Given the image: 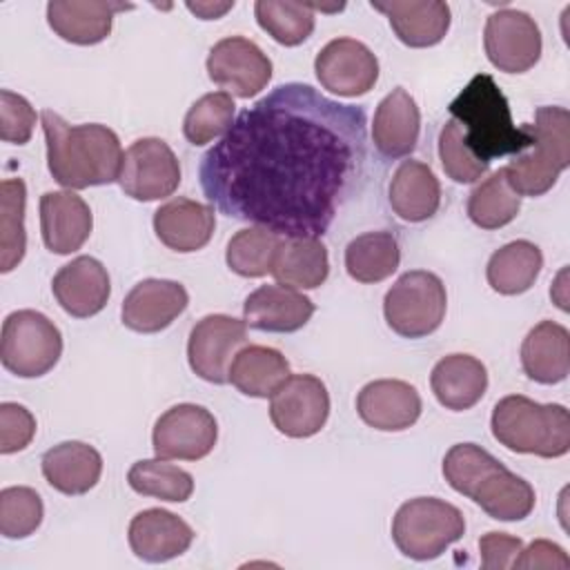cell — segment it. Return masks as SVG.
Here are the masks:
<instances>
[{"label": "cell", "mask_w": 570, "mask_h": 570, "mask_svg": "<svg viewBox=\"0 0 570 570\" xmlns=\"http://www.w3.org/2000/svg\"><path fill=\"white\" fill-rule=\"evenodd\" d=\"M365 167V111L287 82L247 107L203 156L205 196L281 236H323Z\"/></svg>", "instance_id": "cell-1"}, {"label": "cell", "mask_w": 570, "mask_h": 570, "mask_svg": "<svg viewBox=\"0 0 570 570\" xmlns=\"http://www.w3.org/2000/svg\"><path fill=\"white\" fill-rule=\"evenodd\" d=\"M47 165L56 183L67 189L116 183L122 167V147L114 129L100 122L69 125L60 114H40Z\"/></svg>", "instance_id": "cell-2"}, {"label": "cell", "mask_w": 570, "mask_h": 570, "mask_svg": "<svg viewBox=\"0 0 570 570\" xmlns=\"http://www.w3.org/2000/svg\"><path fill=\"white\" fill-rule=\"evenodd\" d=\"M450 488L497 521H521L537 503L534 488L476 443H456L443 456Z\"/></svg>", "instance_id": "cell-3"}, {"label": "cell", "mask_w": 570, "mask_h": 570, "mask_svg": "<svg viewBox=\"0 0 570 570\" xmlns=\"http://www.w3.org/2000/svg\"><path fill=\"white\" fill-rule=\"evenodd\" d=\"M448 109L463 127L465 145L485 163L508 154L519 156L532 145L525 122L514 125L508 98L488 73H476Z\"/></svg>", "instance_id": "cell-4"}, {"label": "cell", "mask_w": 570, "mask_h": 570, "mask_svg": "<svg viewBox=\"0 0 570 570\" xmlns=\"http://www.w3.org/2000/svg\"><path fill=\"white\" fill-rule=\"evenodd\" d=\"M492 436L512 452L557 459L570 450V414L561 403H537L523 394L503 396L490 419Z\"/></svg>", "instance_id": "cell-5"}, {"label": "cell", "mask_w": 570, "mask_h": 570, "mask_svg": "<svg viewBox=\"0 0 570 570\" xmlns=\"http://www.w3.org/2000/svg\"><path fill=\"white\" fill-rule=\"evenodd\" d=\"M525 127L532 136L530 151L514 156L503 169L514 194L534 198L550 191L570 165V114L566 107L546 105Z\"/></svg>", "instance_id": "cell-6"}, {"label": "cell", "mask_w": 570, "mask_h": 570, "mask_svg": "<svg viewBox=\"0 0 570 570\" xmlns=\"http://www.w3.org/2000/svg\"><path fill=\"white\" fill-rule=\"evenodd\" d=\"M465 532L463 512L436 497L405 501L392 519V541L414 561L441 557Z\"/></svg>", "instance_id": "cell-7"}, {"label": "cell", "mask_w": 570, "mask_h": 570, "mask_svg": "<svg viewBox=\"0 0 570 570\" xmlns=\"http://www.w3.org/2000/svg\"><path fill=\"white\" fill-rule=\"evenodd\" d=\"M62 354V334L53 321L36 309L11 312L2 321L0 361L20 379H38L56 367Z\"/></svg>", "instance_id": "cell-8"}, {"label": "cell", "mask_w": 570, "mask_h": 570, "mask_svg": "<svg viewBox=\"0 0 570 570\" xmlns=\"http://www.w3.org/2000/svg\"><path fill=\"white\" fill-rule=\"evenodd\" d=\"M445 285L428 269L401 274L383 298L385 321L403 338H423L436 332L445 318Z\"/></svg>", "instance_id": "cell-9"}, {"label": "cell", "mask_w": 570, "mask_h": 570, "mask_svg": "<svg viewBox=\"0 0 570 570\" xmlns=\"http://www.w3.org/2000/svg\"><path fill=\"white\" fill-rule=\"evenodd\" d=\"M120 189L134 200H160L180 185V165L163 138H138L122 156L118 176Z\"/></svg>", "instance_id": "cell-10"}, {"label": "cell", "mask_w": 570, "mask_h": 570, "mask_svg": "<svg viewBox=\"0 0 570 570\" xmlns=\"http://www.w3.org/2000/svg\"><path fill=\"white\" fill-rule=\"evenodd\" d=\"M330 416V394L314 374H289L269 396V419L289 439L318 434Z\"/></svg>", "instance_id": "cell-11"}, {"label": "cell", "mask_w": 570, "mask_h": 570, "mask_svg": "<svg viewBox=\"0 0 570 570\" xmlns=\"http://www.w3.org/2000/svg\"><path fill=\"white\" fill-rule=\"evenodd\" d=\"M247 343V325L227 314H207L189 332L187 361L196 376L207 383H229V365Z\"/></svg>", "instance_id": "cell-12"}, {"label": "cell", "mask_w": 570, "mask_h": 570, "mask_svg": "<svg viewBox=\"0 0 570 570\" xmlns=\"http://www.w3.org/2000/svg\"><path fill=\"white\" fill-rule=\"evenodd\" d=\"M488 60L503 73H523L532 69L543 49L541 31L534 18L519 9H499L488 16L483 29Z\"/></svg>", "instance_id": "cell-13"}, {"label": "cell", "mask_w": 570, "mask_h": 570, "mask_svg": "<svg viewBox=\"0 0 570 570\" xmlns=\"http://www.w3.org/2000/svg\"><path fill=\"white\" fill-rule=\"evenodd\" d=\"M218 439L214 414L196 403H178L163 412L151 432L154 454L158 459L198 461L205 459Z\"/></svg>", "instance_id": "cell-14"}, {"label": "cell", "mask_w": 570, "mask_h": 570, "mask_svg": "<svg viewBox=\"0 0 570 570\" xmlns=\"http://www.w3.org/2000/svg\"><path fill=\"white\" fill-rule=\"evenodd\" d=\"M207 76L236 98H254L272 80V60L256 42L227 36L209 49Z\"/></svg>", "instance_id": "cell-15"}, {"label": "cell", "mask_w": 570, "mask_h": 570, "mask_svg": "<svg viewBox=\"0 0 570 570\" xmlns=\"http://www.w3.org/2000/svg\"><path fill=\"white\" fill-rule=\"evenodd\" d=\"M323 89L343 98L367 94L379 80V60L367 45L354 38L330 40L314 60Z\"/></svg>", "instance_id": "cell-16"}, {"label": "cell", "mask_w": 570, "mask_h": 570, "mask_svg": "<svg viewBox=\"0 0 570 570\" xmlns=\"http://www.w3.org/2000/svg\"><path fill=\"white\" fill-rule=\"evenodd\" d=\"M189 305L185 285L169 278H142L122 301V325L140 332L156 334L169 327Z\"/></svg>", "instance_id": "cell-17"}, {"label": "cell", "mask_w": 570, "mask_h": 570, "mask_svg": "<svg viewBox=\"0 0 570 570\" xmlns=\"http://www.w3.org/2000/svg\"><path fill=\"white\" fill-rule=\"evenodd\" d=\"M51 292L69 316L89 318L107 305L111 281L107 267L98 258L78 256L56 272Z\"/></svg>", "instance_id": "cell-18"}, {"label": "cell", "mask_w": 570, "mask_h": 570, "mask_svg": "<svg viewBox=\"0 0 570 570\" xmlns=\"http://www.w3.org/2000/svg\"><path fill=\"white\" fill-rule=\"evenodd\" d=\"M356 412L374 430L401 432L421 416V396L414 385L399 379H379L361 387Z\"/></svg>", "instance_id": "cell-19"}, {"label": "cell", "mask_w": 570, "mask_h": 570, "mask_svg": "<svg viewBox=\"0 0 570 570\" xmlns=\"http://www.w3.org/2000/svg\"><path fill=\"white\" fill-rule=\"evenodd\" d=\"M194 530L178 514L163 508L138 512L127 530L131 552L147 563H163L180 557L194 541Z\"/></svg>", "instance_id": "cell-20"}, {"label": "cell", "mask_w": 570, "mask_h": 570, "mask_svg": "<svg viewBox=\"0 0 570 570\" xmlns=\"http://www.w3.org/2000/svg\"><path fill=\"white\" fill-rule=\"evenodd\" d=\"M127 9H134V4L114 0H51L47 4V22L62 40L89 47L102 42L111 33L114 16Z\"/></svg>", "instance_id": "cell-21"}, {"label": "cell", "mask_w": 570, "mask_h": 570, "mask_svg": "<svg viewBox=\"0 0 570 570\" xmlns=\"http://www.w3.org/2000/svg\"><path fill=\"white\" fill-rule=\"evenodd\" d=\"M91 209L71 189L40 196V232L49 252L65 256L80 249L91 236Z\"/></svg>", "instance_id": "cell-22"}, {"label": "cell", "mask_w": 570, "mask_h": 570, "mask_svg": "<svg viewBox=\"0 0 570 570\" xmlns=\"http://www.w3.org/2000/svg\"><path fill=\"white\" fill-rule=\"evenodd\" d=\"M314 303L303 292L287 285H261L243 303L245 325L261 332L289 334L307 325Z\"/></svg>", "instance_id": "cell-23"}, {"label": "cell", "mask_w": 570, "mask_h": 570, "mask_svg": "<svg viewBox=\"0 0 570 570\" xmlns=\"http://www.w3.org/2000/svg\"><path fill=\"white\" fill-rule=\"evenodd\" d=\"M372 9L381 11L394 36L412 47V49H425L439 45L448 29H450V7L441 0H372Z\"/></svg>", "instance_id": "cell-24"}, {"label": "cell", "mask_w": 570, "mask_h": 570, "mask_svg": "<svg viewBox=\"0 0 570 570\" xmlns=\"http://www.w3.org/2000/svg\"><path fill=\"white\" fill-rule=\"evenodd\" d=\"M216 229L212 205L191 198H171L154 212V232L158 240L180 254L203 249Z\"/></svg>", "instance_id": "cell-25"}, {"label": "cell", "mask_w": 570, "mask_h": 570, "mask_svg": "<svg viewBox=\"0 0 570 570\" xmlns=\"http://www.w3.org/2000/svg\"><path fill=\"white\" fill-rule=\"evenodd\" d=\"M421 114L414 98L403 89H392L376 107L372 120V142L385 158L410 156L419 142Z\"/></svg>", "instance_id": "cell-26"}, {"label": "cell", "mask_w": 570, "mask_h": 570, "mask_svg": "<svg viewBox=\"0 0 570 570\" xmlns=\"http://www.w3.org/2000/svg\"><path fill=\"white\" fill-rule=\"evenodd\" d=\"M40 468L53 490L78 497L87 494L100 481L102 456L89 443L62 441L42 454Z\"/></svg>", "instance_id": "cell-27"}, {"label": "cell", "mask_w": 570, "mask_h": 570, "mask_svg": "<svg viewBox=\"0 0 570 570\" xmlns=\"http://www.w3.org/2000/svg\"><path fill=\"white\" fill-rule=\"evenodd\" d=\"M430 385L445 410L463 412L483 399L488 390V370L470 354H448L432 367Z\"/></svg>", "instance_id": "cell-28"}, {"label": "cell", "mask_w": 570, "mask_h": 570, "mask_svg": "<svg viewBox=\"0 0 570 570\" xmlns=\"http://www.w3.org/2000/svg\"><path fill=\"white\" fill-rule=\"evenodd\" d=\"M521 365L541 385L566 381L570 372V334L561 323H537L521 343Z\"/></svg>", "instance_id": "cell-29"}, {"label": "cell", "mask_w": 570, "mask_h": 570, "mask_svg": "<svg viewBox=\"0 0 570 570\" xmlns=\"http://www.w3.org/2000/svg\"><path fill=\"white\" fill-rule=\"evenodd\" d=\"M441 205V185L421 160H403L390 183V207L405 223H423Z\"/></svg>", "instance_id": "cell-30"}, {"label": "cell", "mask_w": 570, "mask_h": 570, "mask_svg": "<svg viewBox=\"0 0 570 570\" xmlns=\"http://www.w3.org/2000/svg\"><path fill=\"white\" fill-rule=\"evenodd\" d=\"M269 274L294 289L321 287L330 274L327 249L316 236H283Z\"/></svg>", "instance_id": "cell-31"}, {"label": "cell", "mask_w": 570, "mask_h": 570, "mask_svg": "<svg viewBox=\"0 0 570 570\" xmlns=\"http://www.w3.org/2000/svg\"><path fill=\"white\" fill-rule=\"evenodd\" d=\"M287 358L267 345H245L229 365V383L245 396L267 399L289 376Z\"/></svg>", "instance_id": "cell-32"}, {"label": "cell", "mask_w": 570, "mask_h": 570, "mask_svg": "<svg viewBox=\"0 0 570 570\" xmlns=\"http://www.w3.org/2000/svg\"><path fill=\"white\" fill-rule=\"evenodd\" d=\"M543 267V254L541 249L530 240H512L503 247H499L485 267L488 285L503 294V296H517L528 292L539 272Z\"/></svg>", "instance_id": "cell-33"}, {"label": "cell", "mask_w": 570, "mask_h": 570, "mask_svg": "<svg viewBox=\"0 0 570 570\" xmlns=\"http://www.w3.org/2000/svg\"><path fill=\"white\" fill-rule=\"evenodd\" d=\"M401 263V249L390 232H365L345 247V269L358 283H381Z\"/></svg>", "instance_id": "cell-34"}, {"label": "cell", "mask_w": 570, "mask_h": 570, "mask_svg": "<svg viewBox=\"0 0 570 570\" xmlns=\"http://www.w3.org/2000/svg\"><path fill=\"white\" fill-rule=\"evenodd\" d=\"M521 196L505 180V169L499 167L481 180L468 198V218L481 229H499L517 218Z\"/></svg>", "instance_id": "cell-35"}, {"label": "cell", "mask_w": 570, "mask_h": 570, "mask_svg": "<svg viewBox=\"0 0 570 570\" xmlns=\"http://www.w3.org/2000/svg\"><path fill=\"white\" fill-rule=\"evenodd\" d=\"M27 187L22 178L0 183V272L9 274L24 258Z\"/></svg>", "instance_id": "cell-36"}, {"label": "cell", "mask_w": 570, "mask_h": 570, "mask_svg": "<svg viewBox=\"0 0 570 570\" xmlns=\"http://www.w3.org/2000/svg\"><path fill=\"white\" fill-rule=\"evenodd\" d=\"M127 483L142 497H154L169 503H183L194 492L191 474L158 456L136 461L127 472Z\"/></svg>", "instance_id": "cell-37"}, {"label": "cell", "mask_w": 570, "mask_h": 570, "mask_svg": "<svg viewBox=\"0 0 570 570\" xmlns=\"http://www.w3.org/2000/svg\"><path fill=\"white\" fill-rule=\"evenodd\" d=\"M281 238V234L258 225L236 232L227 243V267L243 278L267 276L272 272Z\"/></svg>", "instance_id": "cell-38"}, {"label": "cell", "mask_w": 570, "mask_h": 570, "mask_svg": "<svg viewBox=\"0 0 570 570\" xmlns=\"http://www.w3.org/2000/svg\"><path fill=\"white\" fill-rule=\"evenodd\" d=\"M254 16L261 29L285 47H296L305 42L316 24V16L309 2L258 0L254 2Z\"/></svg>", "instance_id": "cell-39"}, {"label": "cell", "mask_w": 570, "mask_h": 570, "mask_svg": "<svg viewBox=\"0 0 570 570\" xmlns=\"http://www.w3.org/2000/svg\"><path fill=\"white\" fill-rule=\"evenodd\" d=\"M234 98L227 91H212L200 96L183 120V134L185 138L200 147L212 142L218 136H225L229 127L234 125Z\"/></svg>", "instance_id": "cell-40"}, {"label": "cell", "mask_w": 570, "mask_h": 570, "mask_svg": "<svg viewBox=\"0 0 570 570\" xmlns=\"http://www.w3.org/2000/svg\"><path fill=\"white\" fill-rule=\"evenodd\" d=\"M45 517L40 494L27 485L0 490V534L4 539H24L33 534Z\"/></svg>", "instance_id": "cell-41"}, {"label": "cell", "mask_w": 570, "mask_h": 570, "mask_svg": "<svg viewBox=\"0 0 570 570\" xmlns=\"http://www.w3.org/2000/svg\"><path fill=\"white\" fill-rule=\"evenodd\" d=\"M439 158L448 178L461 185L476 183L490 167V163L474 156L465 145L463 127L452 118L439 131Z\"/></svg>", "instance_id": "cell-42"}, {"label": "cell", "mask_w": 570, "mask_h": 570, "mask_svg": "<svg viewBox=\"0 0 570 570\" xmlns=\"http://www.w3.org/2000/svg\"><path fill=\"white\" fill-rule=\"evenodd\" d=\"M36 127V109L31 102L9 89H0V138L11 145L29 142Z\"/></svg>", "instance_id": "cell-43"}, {"label": "cell", "mask_w": 570, "mask_h": 570, "mask_svg": "<svg viewBox=\"0 0 570 570\" xmlns=\"http://www.w3.org/2000/svg\"><path fill=\"white\" fill-rule=\"evenodd\" d=\"M36 436V419L20 403H0V452L13 454L24 450Z\"/></svg>", "instance_id": "cell-44"}, {"label": "cell", "mask_w": 570, "mask_h": 570, "mask_svg": "<svg viewBox=\"0 0 570 570\" xmlns=\"http://www.w3.org/2000/svg\"><path fill=\"white\" fill-rule=\"evenodd\" d=\"M521 548H523V541L519 537H512L508 532H488L479 539L481 566L485 570L512 568Z\"/></svg>", "instance_id": "cell-45"}, {"label": "cell", "mask_w": 570, "mask_h": 570, "mask_svg": "<svg viewBox=\"0 0 570 570\" xmlns=\"http://www.w3.org/2000/svg\"><path fill=\"white\" fill-rule=\"evenodd\" d=\"M512 568L525 570V568H552V570H568L570 557L566 550L548 539H537L528 548H521L519 557L514 559Z\"/></svg>", "instance_id": "cell-46"}, {"label": "cell", "mask_w": 570, "mask_h": 570, "mask_svg": "<svg viewBox=\"0 0 570 570\" xmlns=\"http://www.w3.org/2000/svg\"><path fill=\"white\" fill-rule=\"evenodd\" d=\"M232 7H234V0L232 2H187V9L203 20H216Z\"/></svg>", "instance_id": "cell-47"}]
</instances>
